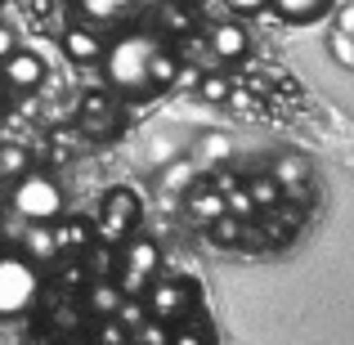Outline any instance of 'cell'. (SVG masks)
<instances>
[{
  "label": "cell",
  "mask_w": 354,
  "mask_h": 345,
  "mask_svg": "<svg viewBox=\"0 0 354 345\" xmlns=\"http://www.w3.org/2000/svg\"><path fill=\"white\" fill-rule=\"evenodd\" d=\"M157 45H162V41L148 36V32L117 36V41L104 50V77H108V86L121 90V95H144V90H148V59H153Z\"/></svg>",
  "instance_id": "cell-1"
},
{
  "label": "cell",
  "mask_w": 354,
  "mask_h": 345,
  "mask_svg": "<svg viewBox=\"0 0 354 345\" xmlns=\"http://www.w3.org/2000/svg\"><path fill=\"white\" fill-rule=\"evenodd\" d=\"M9 184H14V189H9L5 207H14L18 220H27V225H50V220L63 216V189L45 171H32V166H27V171Z\"/></svg>",
  "instance_id": "cell-2"
},
{
  "label": "cell",
  "mask_w": 354,
  "mask_h": 345,
  "mask_svg": "<svg viewBox=\"0 0 354 345\" xmlns=\"http://www.w3.org/2000/svg\"><path fill=\"white\" fill-rule=\"evenodd\" d=\"M36 296H41V265L0 251V319H18L36 305Z\"/></svg>",
  "instance_id": "cell-3"
},
{
  "label": "cell",
  "mask_w": 354,
  "mask_h": 345,
  "mask_svg": "<svg viewBox=\"0 0 354 345\" xmlns=\"http://www.w3.org/2000/svg\"><path fill=\"white\" fill-rule=\"evenodd\" d=\"M157 269H162V251H157V242L153 238H135V233H130L126 251H121V265H117L121 296H144L148 283L157 278Z\"/></svg>",
  "instance_id": "cell-4"
},
{
  "label": "cell",
  "mask_w": 354,
  "mask_h": 345,
  "mask_svg": "<svg viewBox=\"0 0 354 345\" xmlns=\"http://www.w3.org/2000/svg\"><path fill=\"white\" fill-rule=\"evenodd\" d=\"M144 305H148V319L180 323L184 314L193 310V292H189V283H180V278H153L148 292H144Z\"/></svg>",
  "instance_id": "cell-5"
},
{
  "label": "cell",
  "mask_w": 354,
  "mask_h": 345,
  "mask_svg": "<svg viewBox=\"0 0 354 345\" xmlns=\"http://www.w3.org/2000/svg\"><path fill=\"white\" fill-rule=\"evenodd\" d=\"M0 86L18 90V95H36L45 86V63L32 50H14L0 59Z\"/></svg>",
  "instance_id": "cell-6"
},
{
  "label": "cell",
  "mask_w": 354,
  "mask_h": 345,
  "mask_svg": "<svg viewBox=\"0 0 354 345\" xmlns=\"http://www.w3.org/2000/svg\"><path fill=\"white\" fill-rule=\"evenodd\" d=\"M77 126H81V135H113V126H117V104H113V95L108 90H99V86H90L86 95H81V104H77Z\"/></svg>",
  "instance_id": "cell-7"
},
{
  "label": "cell",
  "mask_w": 354,
  "mask_h": 345,
  "mask_svg": "<svg viewBox=\"0 0 354 345\" xmlns=\"http://www.w3.org/2000/svg\"><path fill=\"white\" fill-rule=\"evenodd\" d=\"M207 50L216 54L220 63H238V59H247V50H251V32L238 18H220V23H211Z\"/></svg>",
  "instance_id": "cell-8"
},
{
  "label": "cell",
  "mask_w": 354,
  "mask_h": 345,
  "mask_svg": "<svg viewBox=\"0 0 354 345\" xmlns=\"http://www.w3.org/2000/svg\"><path fill=\"white\" fill-rule=\"evenodd\" d=\"M184 193H189V216L198 220V225H211L216 216H225V211H229L225 193H220V189H216L211 180H193V184H189Z\"/></svg>",
  "instance_id": "cell-9"
},
{
  "label": "cell",
  "mask_w": 354,
  "mask_h": 345,
  "mask_svg": "<svg viewBox=\"0 0 354 345\" xmlns=\"http://www.w3.org/2000/svg\"><path fill=\"white\" fill-rule=\"evenodd\" d=\"M50 233H54V251H59L63 260H68V256H81V251L95 242L90 220H50Z\"/></svg>",
  "instance_id": "cell-10"
},
{
  "label": "cell",
  "mask_w": 354,
  "mask_h": 345,
  "mask_svg": "<svg viewBox=\"0 0 354 345\" xmlns=\"http://www.w3.org/2000/svg\"><path fill=\"white\" fill-rule=\"evenodd\" d=\"M63 54L72 63H99L104 59V41H99L95 27H68L63 32Z\"/></svg>",
  "instance_id": "cell-11"
},
{
  "label": "cell",
  "mask_w": 354,
  "mask_h": 345,
  "mask_svg": "<svg viewBox=\"0 0 354 345\" xmlns=\"http://www.w3.org/2000/svg\"><path fill=\"white\" fill-rule=\"evenodd\" d=\"M23 256L32 260V265H50V260H59L50 225H27V229H23Z\"/></svg>",
  "instance_id": "cell-12"
},
{
  "label": "cell",
  "mask_w": 354,
  "mask_h": 345,
  "mask_svg": "<svg viewBox=\"0 0 354 345\" xmlns=\"http://www.w3.org/2000/svg\"><path fill=\"white\" fill-rule=\"evenodd\" d=\"M121 305V287L113 278H95V283L86 287V310L95 314V319H108V314H117Z\"/></svg>",
  "instance_id": "cell-13"
},
{
  "label": "cell",
  "mask_w": 354,
  "mask_h": 345,
  "mask_svg": "<svg viewBox=\"0 0 354 345\" xmlns=\"http://www.w3.org/2000/svg\"><path fill=\"white\" fill-rule=\"evenodd\" d=\"M269 9L283 23H314V18L328 14V0H269Z\"/></svg>",
  "instance_id": "cell-14"
},
{
  "label": "cell",
  "mask_w": 354,
  "mask_h": 345,
  "mask_svg": "<svg viewBox=\"0 0 354 345\" xmlns=\"http://www.w3.org/2000/svg\"><path fill=\"white\" fill-rule=\"evenodd\" d=\"M175 68H180V59H175L166 45H157L153 59H148V90H166L175 81Z\"/></svg>",
  "instance_id": "cell-15"
},
{
  "label": "cell",
  "mask_w": 354,
  "mask_h": 345,
  "mask_svg": "<svg viewBox=\"0 0 354 345\" xmlns=\"http://www.w3.org/2000/svg\"><path fill=\"white\" fill-rule=\"evenodd\" d=\"M242 189H247V198H251V207H256V211H269V207H278V202H283V189H278L274 175H256V180H242Z\"/></svg>",
  "instance_id": "cell-16"
},
{
  "label": "cell",
  "mask_w": 354,
  "mask_h": 345,
  "mask_svg": "<svg viewBox=\"0 0 354 345\" xmlns=\"http://www.w3.org/2000/svg\"><path fill=\"white\" fill-rule=\"evenodd\" d=\"M90 229H95V238L104 242V247H117V242H126L130 233H135V225H130V220H121L117 211H99V220Z\"/></svg>",
  "instance_id": "cell-17"
},
{
  "label": "cell",
  "mask_w": 354,
  "mask_h": 345,
  "mask_svg": "<svg viewBox=\"0 0 354 345\" xmlns=\"http://www.w3.org/2000/svg\"><path fill=\"white\" fill-rule=\"evenodd\" d=\"M104 211H117V216L130 220V225H139V220H144V202H139L135 189H113L104 198Z\"/></svg>",
  "instance_id": "cell-18"
},
{
  "label": "cell",
  "mask_w": 354,
  "mask_h": 345,
  "mask_svg": "<svg viewBox=\"0 0 354 345\" xmlns=\"http://www.w3.org/2000/svg\"><path fill=\"white\" fill-rule=\"evenodd\" d=\"M207 229H211V242H220V247H238L242 233H247V220L234 216V211H225V216H216Z\"/></svg>",
  "instance_id": "cell-19"
},
{
  "label": "cell",
  "mask_w": 354,
  "mask_h": 345,
  "mask_svg": "<svg viewBox=\"0 0 354 345\" xmlns=\"http://www.w3.org/2000/svg\"><path fill=\"white\" fill-rule=\"evenodd\" d=\"M269 175L278 180V189H283V193H296V189L305 184V175H310V171H305V162H301V157H283V162H278Z\"/></svg>",
  "instance_id": "cell-20"
},
{
  "label": "cell",
  "mask_w": 354,
  "mask_h": 345,
  "mask_svg": "<svg viewBox=\"0 0 354 345\" xmlns=\"http://www.w3.org/2000/svg\"><path fill=\"white\" fill-rule=\"evenodd\" d=\"M27 171V144H0V180H18Z\"/></svg>",
  "instance_id": "cell-21"
},
{
  "label": "cell",
  "mask_w": 354,
  "mask_h": 345,
  "mask_svg": "<svg viewBox=\"0 0 354 345\" xmlns=\"http://www.w3.org/2000/svg\"><path fill=\"white\" fill-rule=\"evenodd\" d=\"M121 9H126V0H81V14H86V23H117Z\"/></svg>",
  "instance_id": "cell-22"
},
{
  "label": "cell",
  "mask_w": 354,
  "mask_h": 345,
  "mask_svg": "<svg viewBox=\"0 0 354 345\" xmlns=\"http://www.w3.org/2000/svg\"><path fill=\"white\" fill-rule=\"evenodd\" d=\"M157 23H162L166 32H175V36H189V32H193V14H189L184 5H171V0L157 9Z\"/></svg>",
  "instance_id": "cell-23"
},
{
  "label": "cell",
  "mask_w": 354,
  "mask_h": 345,
  "mask_svg": "<svg viewBox=\"0 0 354 345\" xmlns=\"http://www.w3.org/2000/svg\"><path fill=\"white\" fill-rule=\"evenodd\" d=\"M113 319H117L126 332H135L139 323L148 319V305H144V296H121V305H117V314H113Z\"/></svg>",
  "instance_id": "cell-24"
},
{
  "label": "cell",
  "mask_w": 354,
  "mask_h": 345,
  "mask_svg": "<svg viewBox=\"0 0 354 345\" xmlns=\"http://www.w3.org/2000/svg\"><path fill=\"white\" fill-rule=\"evenodd\" d=\"M229 77H220V72H202V81H198V90H193V95L198 99H207V104H225L229 99Z\"/></svg>",
  "instance_id": "cell-25"
},
{
  "label": "cell",
  "mask_w": 354,
  "mask_h": 345,
  "mask_svg": "<svg viewBox=\"0 0 354 345\" xmlns=\"http://www.w3.org/2000/svg\"><path fill=\"white\" fill-rule=\"evenodd\" d=\"M229 157H234V144H229V135L211 130V135L202 139V162H207V166H225Z\"/></svg>",
  "instance_id": "cell-26"
},
{
  "label": "cell",
  "mask_w": 354,
  "mask_h": 345,
  "mask_svg": "<svg viewBox=\"0 0 354 345\" xmlns=\"http://www.w3.org/2000/svg\"><path fill=\"white\" fill-rule=\"evenodd\" d=\"M193 180H198L193 162H171V166H166V175H162V193H184Z\"/></svg>",
  "instance_id": "cell-27"
},
{
  "label": "cell",
  "mask_w": 354,
  "mask_h": 345,
  "mask_svg": "<svg viewBox=\"0 0 354 345\" xmlns=\"http://www.w3.org/2000/svg\"><path fill=\"white\" fill-rule=\"evenodd\" d=\"M95 345H130V332L121 328L113 314H108V319L95 323Z\"/></svg>",
  "instance_id": "cell-28"
},
{
  "label": "cell",
  "mask_w": 354,
  "mask_h": 345,
  "mask_svg": "<svg viewBox=\"0 0 354 345\" xmlns=\"http://www.w3.org/2000/svg\"><path fill=\"white\" fill-rule=\"evenodd\" d=\"M135 341L139 345H171V328H166L162 319H144L135 328Z\"/></svg>",
  "instance_id": "cell-29"
},
{
  "label": "cell",
  "mask_w": 354,
  "mask_h": 345,
  "mask_svg": "<svg viewBox=\"0 0 354 345\" xmlns=\"http://www.w3.org/2000/svg\"><path fill=\"white\" fill-rule=\"evenodd\" d=\"M50 323H54L59 332H77L86 319H81V310H77V305H59V310L50 314Z\"/></svg>",
  "instance_id": "cell-30"
},
{
  "label": "cell",
  "mask_w": 354,
  "mask_h": 345,
  "mask_svg": "<svg viewBox=\"0 0 354 345\" xmlns=\"http://www.w3.org/2000/svg\"><path fill=\"white\" fill-rule=\"evenodd\" d=\"M198 81H202V68H193V63H180V68H175L171 90H198Z\"/></svg>",
  "instance_id": "cell-31"
},
{
  "label": "cell",
  "mask_w": 354,
  "mask_h": 345,
  "mask_svg": "<svg viewBox=\"0 0 354 345\" xmlns=\"http://www.w3.org/2000/svg\"><path fill=\"white\" fill-rule=\"evenodd\" d=\"M225 202H229V211H234V216H256V207H251V198H247V189H234V193H225Z\"/></svg>",
  "instance_id": "cell-32"
},
{
  "label": "cell",
  "mask_w": 354,
  "mask_h": 345,
  "mask_svg": "<svg viewBox=\"0 0 354 345\" xmlns=\"http://www.w3.org/2000/svg\"><path fill=\"white\" fill-rule=\"evenodd\" d=\"M225 104H234L238 113H247V117H260V99L242 95V90H229V99H225Z\"/></svg>",
  "instance_id": "cell-33"
},
{
  "label": "cell",
  "mask_w": 354,
  "mask_h": 345,
  "mask_svg": "<svg viewBox=\"0 0 354 345\" xmlns=\"http://www.w3.org/2000/svg\"><path fill=\"white\" fill-rule=\"evenodd\" d=\"M171 345H207V337H202V328H193V323H189V328H175L171 332Z\"/></svg>",
  "instance_id": "cell-34"
},
{
  "label": "cell",
  "mask_w": 354,
  "mask_h": 345,
  "mask_svg": "<svg viewBox=\"0 0 354 345\" xmlns=\"http://www.w3.org/2000/svg\"><path fill=\"white\" fill-rule=\"evenodd\" d=\"M225 5H229V14H260L269 0H225Z\"/></svg>",
  "instance_id": "cell-35"
},
{
  "label": "cell",
  "mask_w": 354,
  "mask_h": 345,
  "mask_svg": "<svg viewBox=\"0 0 354 345\" xmlns=\"http://www.w3.org/2000/svg\"><path fill=\"white\" fill-rule=\"evenodd\" d=\"M211 184H216L220 193H234V189H242V180H238L234 171H216V180H211Z\"/></svg>",
  "instance_id": "cell-36"
},
{
  "label": "cell",
  "mask_w": 354,
  "mask_h": 345,
  "mask_svg": "<svg viewBox=\"0 0 354 345\" xmlns=\"http://www.w3.org/2000/svg\"><path fill=\"white\" fill-rule=\"evenodd\" d=\"M18 50V36H14V27H5L0 23V59H5V54H14Z\"/></svg>",
  "instance_id": "cell-37"
},
{
  "label": "cell",
  "mask_w": 354,
  "mask_h": 345,
  "mask_svg": "<svg viewBox=\"0 0 354 345\" xmlns=\"http://www.w3.org/2000/svg\"><path fill=\"white\" fill-rule=\"evenodd\" d=\"M90 269H95V274H99V278H104V274H108V269H113V251H108V247H104V251H99V256H90Z\"/></svg>",
  "instance_id": "cell-38"
},
{
  "label": "cell",
  "mask_w": 354,
  "mask_h": 345,
  "mask_svg": "<svg viewBox=\"0 0 354 345\" xmlns=\"http://www.w3.org/2000/svg\"><path fill=\"white\" fill-rule=\"evenodd\" d=\"M5 202H9V189H5V180H0V211H5Z\"/></svg>",
  "instance_id": "cell-39"
}]
</instances>
